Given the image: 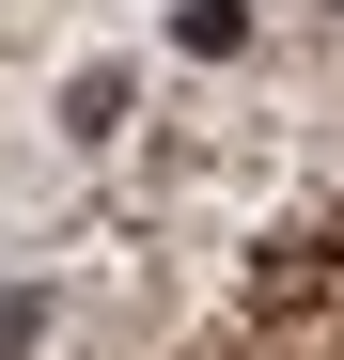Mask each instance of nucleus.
<instances>
[{
  "label": "nucleus",
  "instance_id": "f257e3e1",
  "mask_svg": "<svg viewBox=\"0 0 344 360\" xmlns=\"http://www.w3.org/2000/svg\"><path fill=\"white\" fill-rule=\"evenodd\" d=\"M172 47H188V63H235V47H251V0H188Z\"/></svg>",
  "mask_w": 344,
  "mask_h": 360
},
{
  "label": "nucleus",
  "instance_id": "f03ea898",
  "mask_svg": "<svg viewBox=\"0 0 344 360\" xmlns=\"http://www.w3.org/2000/svg\"><path fill=\"white\" fill-rule=\"evenodd\" d=\"M63 126H79V141H110V126H126V79H110V63H94V79H63Z\"/></svg>",
  "mask_w": 344,
  "mask_h": 360
}]
</instances>
